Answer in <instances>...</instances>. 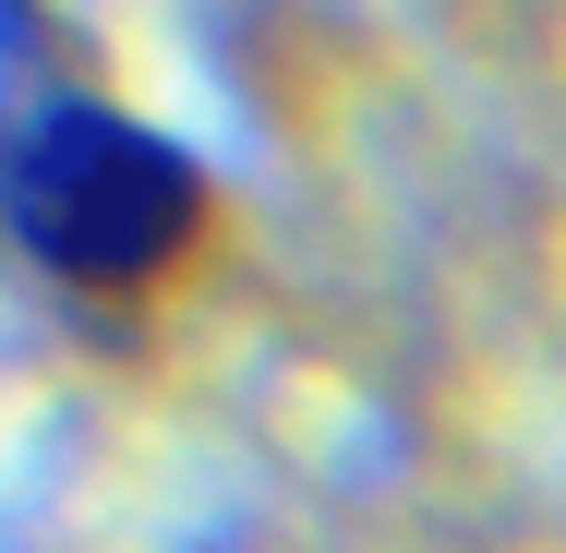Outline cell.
I'll use <instances>...</instances> for the list:
<instances>
[{
  "mask_svg": "<svg viewBox=\"0 0 566 553\" xmlns=\"http://www.w3.org/2000/svg\"><path fill=\"white\" fill-rule=\"evenodd\" d=\"M0 205L24 228V253H49L73 289L145 301L157 277H181L206 253V181L85 97H36L12 157H0Z\"/></svg>",
  "mask_w": 566,
  "mask_h": 553,
  "instance_id": "cell-1",
  "label": "cell"
}]
</instances>
